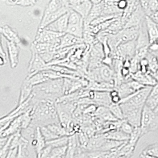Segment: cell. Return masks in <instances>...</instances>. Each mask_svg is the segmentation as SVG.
Returning <instances> with one entry per match:
<instances>
[{"label":"cell","mask_w":158,"mask_h":158,"mask_svg":"<svg viewBox=\"0 0 158 158\" xmlns=\"http://www.w3.org/2000/svg\"><path fill=\"white\" fill-rule=\"evenodd\" d=\"M0 55H1V54H0Z\"/></svg>","instance_id":"cell-46"},{"label":"cell","mask_w":158,"mask_h":158,"mask_svg":"<svg viewBox=\"0 0 158 158\" xmlns=\"http://www.w3.org/2000/svg\"><path fill=\"white\" fill-rule=\"evenodd\" d=\"M32 59L31 60L29 67V76H32L39 71L47 70V64L43 60L40 54L37 53L32 45Z\"/></svg>","instance_id":"cell-8"},{"label":"cell","mask_w":158,"mask_h":158,"mask_svg":"<svg viewBox=\"0 0 158 158\" xmlns=\"http://www.w3.org/2000/svg\"><path fill=\"white\" fill-rule=\"evenodd\" d=\"M146 87L133 79L124 81L115 89L118 91L121 99L135 94L143 87Z\"/></svg>","instance_id":"cell-6"},{"label":"cell","mask_w":158,"mask_h":158,"mask_svg":"<svg viewBox=\"0 0 158 158\" xmlns=\"http://www.w3.org/2000/svg\"><path fill=\"white\" fill-rule=\"evenodd\" d=\"M136 40H131L119 44L117 48L115 59L131 60L135 56Z\"/></svg>","instance_id":"cell-7"},{"label":"cell","mask_w":158,"mask_h":158,"mask_svg":"<svg viewBox=\"0 0 158 158\" xmlns=\"http://www.w3.org/2000/svg\"><path fill=\"white\" fill-rule=\"evenodd\" d=\"M63 6L61 4L60 0H50L47 8L44 11L42 20H45L48 16L56 12V11H57L58 9H60Z\"/></svg>","instance_id":"cell-25"},{"label":"cell","mask_w":158,"mask_h":158,"mask_svg":"<svg viewBox=\"0 0 158 158\" xmlns=\"http://www.w3.org/2000/svg\"><path fill=\"white\" fill-rule=\"evenodd\" d=\"M69 10H70V8H68L67 7H65V6L61 7L57 11H56V12H54V13L51 14L49 16H48L45 20H42L40 24L39 29H44L46 26H47L48 25H49V24L56 21V20L59 19L60 17L63 16L64 15H65V13L69 12Z\"/></svg>","instance_id":"cell-17"},{"label":"cell","mask_w":158,"mask_h":158,"mask_svg":"<svg viewBox=\"0 0 158 158\" xmlns=\"http://www.w3.org/2000/svg\"><path fill=\"white\" fill-rule=\"evenodd\" d=\"M139 127L142 136L158 130V115L146 105L143 109Z\"/></svg>","instance_id":"cell-3"},{"label":"cell","mask_w":158,"mask_h":158,"mask_svg":"<svg viewBox=\"0 0 158 158\" xmlns=\"http://www.w3.org/2000/svg\"><path fill=\"white\" fill-rule=\"evenodd\" d=\"M65 158V157H64V158Z\"/></svg>","instance_id":"cell-44"},{"label":"cell","mask_w":158,"mask_h":158,"mask_svg":"<svg viewBox=\"0 0 158 158\" xmlns=\"http://www.w3.org/2000/svg\"><path fill=\"white\" fill-rule=\"evenodd\" d=\"M32 146L35 150L36 156L40 154L41 150L46 146V140L42 135L40 127H36L33 133L32 142Z\"/></svg>","instance_id":"cell-13"},{"label":"cell","mask_w":158,"mask_h":158,"mask_svg":"<svg viewBox=\"0 0 158 158\" xmlns=\"http://www.w3.org/2000/svg\"><path fill=\"white\" fill-rule=\"evenodd\" d=\"M0 33L8 41L13 42L17 45L20 43V40L17 33L8 26L0 27Z\"/></svg>","instance_id":"cell-24"},{"label":"cell","mask_w":158,"mask_h":158,"mask_svg":"<svg viewBox=\"0 0 158 158\" xmlns=\"http://www.w3.org/2000/svg\"><path fill=\"white\" fill-rule=\"evenodd\" d=\"M144 23L149 40V44L158 38V25L150 17L145 16Z\"/></svg>","instance_id":"cell-12"},{"label":"cell","mask_w":158,"mask_h":158,"mask_svg":"<svg viewBox=\"0 0 158 158\" xmlns=\"http://www.w3.org/2000/svg\"><path fill=\"white\" fill-rule=\"evenodd\" d=\"M68 142H69V136L65 135L63 137L56 138V139H54L50 141H47L46 142V145L51 146L52 148H54L67 146Z\"/></svg>","instance_id":"cell-27"},{"label":"cell","mask_w":158,"mask_h":158,"mask_svg":"<svg viewBox=\"0 0 158 158\" xmlns=\"http://www.w3.org/2000/svg\"><path fill=\"white\" fill-rule=\"evenodd\" d=\"M145 105L153 111L158 106V83L152 87Z\"/></svg>","instance_id":"cell-20"},{"label":"cell","mask_w":158,"mask_h":158,"mask_svg":"<svg viewBox=\"0 0 158 158\" xmlns=\"http://www.w3.org/2000/svg\"><path fill=\"white\" fill-rule=\"evenodd\" d=\"M63 78L50 79L33 87L32 95L34 100L56 99L62 96Z\"/></svg>","instance_id":"cell-2"},{"label":"cell","mask_w":158,"mask_h":158,"mask_svg":"<svg viewBox=\"0 0 158 158\" xmlns=\"http://www.w3.org/2000/svg\"><path fill=\"white\" fill-rule=\"evenodd\" d=\"M115 158H130L128 157H127L126 156H124V155H117L115 156Z\"/></svg>","instance_id":"cell-40"},{"label":"cell","mask_w":158,"mask_h":158,"mask_svg":"<svg viewBox=\"0 0 158 158\" xmlns=\"http://www.w3.org/2000/svg\"><path fill=\"white\" fill-rule=\"evenodd\" d=\"M78 148L79 144L76 134L69 136V142L65 158H74Z\"/></svg>","instance_id":"cell-21"},{"label":"cell","mask_w":158,"mask_h":158,"mask_svg":"<svg viewBox=\"0 0 158 158\" xmlns=\"http://www.w3.org/2000/svg\"><path fill=\"white\" fill-rule=\"evenodd\" d=\"M123 113L124 119L127 120L135 128L140 126V120L143 107L129 105L126 103H119Z\"/></svg>","instance_id":"cell-4"},{"label":"cell","mask_w":158,"mask_h":158,"mask_svg":"<svg viewBox=\"0 0 158 158\" xmlns=\"http://www.w3.org/2000/svg\"><path fill=\"white\" fill-rule=\"evenodd\" d=\"M140 158H156V157H154V156H152L150 155H146V154H143V153H141L140 156Z\"/></svg>","instance_id":"cell-38"},{"label":"cell","mask_w":158,"mask_h":158,"mask_svg":"<svg viewBox=\"0 0 158 158\" xmlns=\"http://www.w3.org/2000/svg\"><path fill=\"white\" fill-rule=\"evenodd\" d=\"M33 87L28 80L26 79H25L21 88L18 105H22V103L25 102L31 97L32 95Z\"/></svg>","instance_id":"cell-23"},{"label":"cell","mask_w":158,"mask_h":158,"mask_svg":"<svg viewBox=\"0 0 158 158\" xmlns=\"http://www.w3.org/2000/svg\"><path fill=\"white\" fill-rule=\"evenodd\" d=\"M84 43V40L83 38H80L71 34L65 33L60 38V44L58 49L72 47Z\"/></svg>","instance_id":"cell-11"},{"label":"cell","mask_w":158,"mask_h":158,"mask_svg":"<svg viewBox=\"0 0 158 158\" xmlns=\"http://www.w3.org/2000/svg\"><path fill=\"white\" fill-rule=\"evenodd\" d=\"M103 6H104L103 1L99 4L93 5L90 13H89L87 17L85 19V25H89L92 21H94L96 19L98 18L99 17L102 16Z\"/></svg>","instance_id":"cell-22"},{"label":"cell","mask_w":158,"mask_h":158,"mask_svg":"<svg viewBox=\"0 0 158 158\" xmlns=\"http://www.w3.org/2000/svg\"><path fill=\"white\" fill-rule=\"evenodd\" d=\"M67 146L52 148L48 158H64L65 156Z\"/></svg>","instance_id":"cell-28"},{"label":"cell","mask_w":158,"mask_h":158,"mask_svg":"<svg viewBox=\"0 0 158 158\" xmlns=\"http://www.w3.org/2000/svg\"><path fill=\"white\" fill-rule=\"evenodd\" d=\"M116 5L117 8L123 12L128 8L129 2L128 0H118L116 1Z\"/></svg>","instance_id":"cell-32"},{"label":"cell","mask_w":158,"mask_h":158,"mask_svg":"<svg viewBox=\"0 0 158 158\" xmlns=\"http://www.w3.org/2000/svg\"><path fill=\"white\" fill-rule=\"evenodd\" d=\"M119 129L127 135H130L133 131L135 127L127 120L124 119L121 121V123Z\"/></svg>","instance_id":"cell-31"},{"label":"cell","mask_w":158,"mask_h":158,"mask_svg":"<svg viewBox=\"0 0 158 158\" xmlns=\"http://www.w3.org/2000/svg\"><path fill=\"white\" fill-rule=\"evenodd\" d=\"M149 17L156 23L158 24V10L153 13Z\"/></svg>","instance_id":"cell-34"},{"label":"cell","mask_w":158,"mask_h":158,"mask_svg":"<svg viewBox=\"0 0 158 158\" xmlns=\"http://www.w3.org/2000/svg\"><path fill=\"white\" fill-rule=\"evenodd\" d=\"M13 2H16V3H17V2H19L20 0H11Z\"/></svg>","instance_id":"cell-41"},{"label":"cell","mask_w":158,"mask_h":158,"mask_svg":"<svg viewBox=\"0 0 158 158\" xmlns=\"http://www.w3.org/2000/svg\"><path fill=\"white\" fill-rule=\"evenodd\" d=\"M113 115L118 120L124 119L123 111L119 104H111L108 107Z\"/></svg>","instance_id":"cell-29"},{"label":"cell","mask_w":158,"mask_h":158,"mask_svg":"<svg viewBox=\"0 0 158 158\" xmlns=\"http://www.w3.org/2000/svg\"><path fill=\"white\" fill-rule=\"evenodd\" d=\"M36 1H37V0H36Z\"/></svg>","instance_id":"cell-45"},{"label":"cell","mask_w":158,"mask_h":158,"mask_svg":"<svg viewBox=\"0 0 158 158\" xmlns=\"http://www.w3.org/2000/svg\"><path fill=\"white\" fill-rule=\"evenodd\" d=\"M34 101L36 102L32 106L31 124H33V125H38V127H41L52 123H60L56 110L55 101L51 99Z\"/></svg>","instance_id":"cell-1"},{"label":"cell","mask_w":158,"mask_h":158,"mask_svg":"<svg viewBox=\"0 0 158 158\" xmlns=\"http://www.w3.org/2000/svg\"><path fill=\"white\" fill-rule=\"evenodd\" d=\"M92 101L98 106H103L109 107L112 104L110 92L94 91V96Z\"/></svg>","instance_id":"cell-15"},{"label":"cell","mask_w":158,"mask_h":158,"mask_svg":"<svg viewBox=\"0 0 158 158\" xmlns=\"http://www.w3.org/2000/svg\"><path fill=\"white\" fill-rule=\"evenodd\" d=\"M90 1L92 2L93 5H96L101 3L103 1V0H90Z\"/></svg>","instance_id":"cell-36"},{"label":"cell","mask_w":158,"mask_h":158,"mask_svg":"<svg viewBox=\"0 0 158 158\" xmlns=\"http://www.w3.org/2000/svg\"><path fill=\"white\" fill-rule=\"evenodd\" d=\"M86 89L99 92H111L115 89L114 81H101L96 82L89 81V84Z\"/></svg>","instance_id":"cell-14"},{"label":"cell","mask_w":158,"mask_h":158,"mask_svg":"<svg viewBox=\"0 0 158 158\" xmlns=\"http://www.w3.org/2000/svg\"><path fill=\"white\" fill-rule=\"evenodd\" d=\"M69 12L64 15L63 16L56 20V21L48 25L44 29L52 32L65 33L69 23Z\"/></svg>","instance_id":"cell-9"},{"label":"cell","mask_w":158,"mask_h":158,"mask_svg":"<svg viewBox=\"0 0 158 158\" xmlns=\"http://www.w3.org/2000/svg\"><path fill=\"white\" fill-rule=\"evenodd\" d=\"M152 75L153 76V77L156 80L157 83H158V70L156 73H155L153 74H152Z\"/></svg>","instance_id":"cell-39"},{"label":"cell","mask_w":158,"mask_h":158,"mask_svg":"<svg viewBox=\"0 0 158 158\" xmlns=\"http://www.w3.org/2000/svg\"><path fill=\"white\" fill-rule=\"evenodd\" d=\"M7 45L11 67L12 69H14L19 63V48L18 47L17 44L8 40L7 41Z\"/></svg>","instance_id":"cell-16"},{"label":"cell","mask_w":158,"mask_h":158,"mask_svg":"<svg viewBox=\"0 0 158 158\" xmlns=\"http://www.w3.org/2000/svg\"><path fill=\"white\" fill-rule=\"evenodd\" d=\"M131 77L144 86L153 87L157 83L156 80L149 72L144 73L139 70L135 73L131 74Z\"/></svg>","instance_id":"cell-10"},{"label":"cell","mask_w":158,"mask_h":158,"mask_svg":"<svg viewBox=\"0 0 158 158\" xmlns=\"http://www.w3.org/2000/svg\"><path fill=\"white\" fill-rule=\"evenodd\" d=\"M65 33L50 31L47 29H39L35 42L52 44L58 46L60 44V38ZM58 50V49H57Z\"/></svg>","instance_id":"cell-5"},{"label":"cell","mask_w":158,"mask_h":158,"mask_svg":"<svg viewBox=\"0 0 158 158\" xmlns=\"http://www.w3.org/2000/svg\"><path fill=\"white\" fill-rule=\"evenodd\" d=\"M60 1L61 2V4L63 6H65V7H67L69 8V5H68V0H60Z\"/></svg>","instance_id":"cell-37"},{"label":"cell","mask_w":158,"mask_h":158,"mask_svg":"<svg viewBox=\"0 0 158 158\" xmlns=\"http://www.w3.org/2000/svg\"><path fill=\"white\" fill-rule=\"evenodd\" d=\"M36 2V0H20L17 2V4L22 6H31L34 5Z\"/></svg>","instance_id":"cell-33"},{"label":"cell","mask_w":158,"mask_h":158,"mask_svg":"<svg viewBox=\"0 0 158 158\" xmlns=\"http://www.w3.org/2000/svg\"><path fill=\"white\" fill-rule=\"evenodd\" d=\"M156 113H157V114L158 115V111L156 112Z\"/></svg>","instance_id":"cell-43"},{"label":"cell","mask_w":158,"mask_h":158,"mask_svg":"<svg viewBox=\"0 0 158 158\" xmlns=\"http://www.w3.org/2000/svg\"><path fill=\"white\" fill-rule=\"evenodd\" d=\"M92 6L93 4L90 0H81L77 4L70 9L78 13L85 19L90 13Z\"/></svg>","instance_id":"cell-18"},{"label":"cell","mask_w":158,"mask_h":158,"mask_svg":"<svg viewBox=\"0 0 158 158\" xmlns=\"http://www.w3.org/2000/svg\"><path fill=\"white\" fill-rule=\"evenodd\" d=\"M1 33H0V54L2 55V56H4V57H6V53L4 52V50H3V48L2 47V45H1Z\"/></svg>","instance_id":"cell-35"},{"label":"cell","mask_w":158,"mask_h":158,"mask_svg":"<svg viewBox=\"0 0 158 158\" xmlns=\"http://www.w3.org/2000/svg\"><path fill=\"white\" fill-rule=\"evenodd\" d=\"M142 153L158 158V143H153L143 150Z\"/></svg>","instance_id":"cell-30"},{"label":"cell","mask_w":158,"mask_h":158,"mask_svg":"<svg viewBox=\"0 0 158 158\" xmlns=\"http://www.w3.org/2000/svg\"><path fill=\"white\" fill-rule=\"evenodd\" d=\"M102 135L107 139L118 142H126L130 139V135L124 133L119 128L107 131Z\"/></svg>","instance_id":"cell-19"},{"label":"cell","mask_w":158,"mask_h":158,"mask_svg":"<svg viewBox=\"0 0 158 158\" xmlns=\"http://www.w3.org/2000/svg\"><path fill=\"white\" fill-rule=\"evenodd\" d=\"M156 42H157V44H158V39H157V40H156Z\"/></svg>","instance_id":"cell-42"},{"label":"cell","mask_w":158,"mask_h":158,"mask_svg":"<svg viewBox=\"0 0 158 158\" xmlns=\"http://www.w3.org/2000/svg\"><path fill=\"white\" fill-rule=\"evenodd\" d=\"M149 61L148 70L151 74H153L158 70V60L157 56L149 51L146 56Z\"/></svg>","instance_id":"cell-26"}]
</instances>
